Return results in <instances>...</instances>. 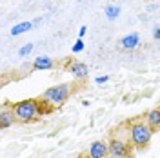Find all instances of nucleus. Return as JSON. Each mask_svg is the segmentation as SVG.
I'll return each mask as SVG.
<instances>
[{
  "label": "nucleus",
  "instance_id": "1",
  "mask_svg": "<svg viewBox=\"0 0 160 158\" xmlns=\"http://www.w3.org/2000/svg\"><path fill=\"white\" fill-rule=\"evenodd\" d=\"M40 104H42V100H37V98H28V100L15 102L11 107H13V113H15L17 122H20V124H28V122L37 120L38 115H42Z\"/></svg>",
  "mask_w": 160,
  "mask_h": 158
},
{
  "label": "nucleus",
  "instance_id": "2",
  "mask_svg": "<svg viewBox=\"0 0 160 158\" xmlns=\"http://www.w3.org/2000/svg\"><path fill=\"white\" fill-rule=\"evenodd\" d=\"M153 129L149 127L148 122L144 120H135L129 124V140L135 149H144L151 142Z\"/></svg>",
  "mask_w": 160,
  "mask_h": 158
},
{
  "label": "nucleus",
  "instance_id": "3",
  "mask_svg": "<svg viewBox=\"0 0 160 158\" xmlns=\"http://www.w3.org/2000/svg\"><path fill=\"white\" fill-rule=\"evenodd\" d=\"M71 91V84H60V86H53V87L46 89L44 95H42V102L48 104V106H62L66 100L69 98Z\"/></svg>",
  "mask_w": 160,
  "mask_h": 158
},
{
  "label": "nucleus",
  "instance_id": "4",
  "mask_svg": "<svg viewBox=\"0 0 160 158\" xmlns=\"http://www.w3.org/2000/svg\"><path fill=\"white\" fill-rule=\"evenodd\" d=\"M108 147H109V156L111 158H128L131 153L129 149V142H126L124 138L118 136H113L108 142Z\"/></svg>",
  "mask_w": 160,
  "mask_h": 158
},
{
  "label": "nucleus",
  "instance_id": "5",
  "mask_svg": "<svg viewBox=\"0 0 160 158\" xmlns=\"http://www.w3.org/2000/svg\"><path fill=\"white\" fill-rule=\"evenodd\" d=\"M89 158H108L109 156V147H108V142L104 140H97L89 146V151H88Z\"/></svg>",
  "mask_w": 160,
  "mask_h": 158
},
{
  "label": "nucleus",
  "instance_id": "6",
  "mask_svg": "<svg viewBox=\"0 0 160 158\" xmlns=\"http://www.w3.org/2000/svg\"><path fill=\"white\" fill-rule=\"evenodd\" d=\"M15 122H17V118H15L13 107L8 106V104H4V106H2V111H0V127L8 129V127H11Z\"/></svg>",
  "mask_w": 160,
  "mask_h": 158
},
{
  "label": "nucleus",
  "instance_id": "7",
  "mask_svg": "<svg viewBox=\"0 0 160 158\" xmlns=\"http://www.w3.org/2000/svg\"><path fill=\"white\" fill-rule=\"evenodd\" d=\"M68 71H69L75 78H86L88 73H89L88 71V66L84 62H78V60H73L69 66H68Z\"/></svg>",
  "mask_w": 160,
  "mask_h": 158
},
{
  "label": "nucleus",
  "instance_id": "8",
  "mask_svg": "<svg viewBox=\"0 0 160 158\" xmlns=\"http://www.w3.org/2000/svg\"><path fill=\"white\" fill-rule=\"evenodd\" d=\"M55 62L51 57H46V55H40L37 58L33 60V69L35 71H48V69H53Z\"/></svg>",
  "mask_w": 160,
  "mask_h": 158
},
{
  "label": "nucleus",
  "instance_id": "9",
  "mask_svg": "<svg viewBox=\"0 0 160 158\" xmlns=\"http://www.w3.org/2000/svg\"><path fill=\"white\" fill-rule=\"evenodd\" d=\"M140 44V37L137 33H129V35H126V37H122L120 40V46L124 47V49H135V47H138Z\"/></svg>",
  "mask_w": 160,
  "mask_h": 158
},
{
  "label": "nucleus",
  "instance_id": "10",
  "mask_svg": "<svg viewBox=\"0 0 160 158\" xmlns=\"http://www.w3.org/2000/svg\"><path fill=\"white\" fill-rule=\"evenodd\" d=\"M146 122L149 124V127L153 131H158L160 129V109H151L146 113Z\"/></svg>",
  "mask_w": 160,
  "mask_h": 158
},
{
  "label": "nucleus",
  "instance_id": "11",
  "mask_svg": "<svg viewBox=\"0 0 160 158\" xmlns=\"http://www.w3.org/2000/svg\"><path fill=\"white\" fill-rule=\"evenodd\" d=\"M31 27H33V22H20V24H17V26H13L11 27V37H18V35H22V33H26V31H29Z\"/></svg>",
  "mask_w": 160,
  "mask_h": 158
},
{
  "label": "nucleus",
  "instance_id": "12",
  "mask_svg": "<svg viewBox=\"0 0 160 158\" xmlns=\"http://www.w3.org/2000/svg\"><path fill=\"white\" fill-rule=\"evenodd\" d=\"M104 13H106V18H108V20H117L120 17V6L109 4V6L104 9Z\"/></svg>",
  "mask_w": 160,
  "mask_h": 158
},
{
  "label": "nucleus",
  "instance_id": "13",
  "mask_svg": "<svg viewBox=\"0 0 160 158\" xmlns=\"http://www.w3.org/2000/svg\"><path fill=\"white\" fill-rule=\"evenodd\" d=\"M35 49V44H26V46H22V47H20L18 49V57H28V55H29L31 51Z\"/></svg>",
  "mask_w": 160,
  "mask_h": 158
},
{
  "label": "nucleus",
  "instance_id": "14",
  "mask_svg": "<svg viewBox=\"0 0 160 158\" xmlns=\"http://www.w3.org/2000/svg\"><path fill=\"white\" fill-rule=\"evenodd\" d=\"M84 47H86V42H84L82 38H78L75 44H73L71 51H73V53H80V51H84Z\"/></svg>",
  "mask_w": 160,
  "mask_h": 158
},
{
  "label": "nucleus",
  "instance_id": "15",
  "mask_svg": "<svg viewBox=\"0 0 160 158\" xmlns=\"http://www.w3.org/2000/svg\"><path fill=\"white\" fill-rule=\"evenodd\" d=\"M153 38H155V40H160V24L153 27Z\"/></svg>",
  "mask_w": 160,
  "mask_h": 158
},
{
  "label": "nucleus",
  "instance_id": "16",
  "mask_svg": "<svg viewBox=\"0 0 160 158\" xmlns=\"http://www.w3.org/2000/svg\"><path fill=\"white\" fill-rule=\"evenodd\" d=\"M108 80H109V77H106V75H104V77H97L95 82H97V84H106Z\"/></svg>",
  "mask_w": 160,
  "mask_h": 158
},
{
  "label": "nucleus",
  "instance_id": "17",
  "mask_svg": "<svg viewBox=\"0 0 160 158\" xmlns=\"http://www.w3.org/2000/svg\"><path fill=\"white\" fill-rule=\"evenodd\" d=\"M86 31H88V27H86V26H82V27L78 29V38H82V37L86 35Z\"/></svg>",
  "mask_w": 160,
  "mask_h": 158
},
{
  "label": "nucleus",
  "instance_id": "18",
  "mask_svg": "<svg viewBox=\"0 0 160 158\" xmlns=\"http://www.w3.org/2000/svg\"><path fill=\"white\" fill-rule=\"evenodd\" d=\"M38 24H42V18H35L33 20V26H38Z\"/></svg>",
  "mask_w": 160,
  "mask_h": 158
},
{
  "label": "nucleus",
  "instance_id": "19",
  "mask_svg": "<svg viewBox=\"0 0 160 158\" xmlns=\"http://www.w3.org/2000/svg\"><path fill=\"white\" fill-rule=\"evenodd\" d=\"M77 158H89V155H78Z\"/></svg>",
  "mask_w": 160,
  "mask_h": 158
}]
</instances>
